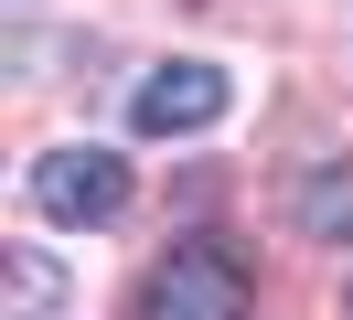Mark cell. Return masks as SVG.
I'll return each mask as SVG.
<instances>
[{
	"instance_id": "obj_1",
	"label": "cell",
	"mask_w": 353,
	"mask_h": 320,
	"mask_svg": "<svg viewBox=\"0 0 353 320\" xmlns=\"http://www.w3.org/2000/svg\"><path fill=\"white\" fill-rule=\"evenodd\" d=\"M246 310H257V288L225 246H172L139 288V320H246Z\"/></svg>"
},
{
	"instance_id": "obj_2",
	"label": "cell",
	"mask_w": 353,
	"mask_h": 320,
	"mask_svg": "<svg viewBox=\"0 0 353 320\" xmlns=\"http://www.w3.org/2000/svg\"><path fill=\"white\" fill-rule=\"evenodd\" d=\"M32 203L54 224H118L129 213V160L118 149H43L32 160Z\"/></svg>"
},
{
	"instance_id": "obj_3",
	"label": "cell",
	"mask_w": 353,
	"mask_h": 320,
	"mask_svg": "<svg viewBox=\"0 0 353 320\" xmlns=\"http://www.w3.org/2000/svg\"><path fill=\"white\" fill-rule=\"evenodd\" d=\"M225 96H236V85H225L214 64H150V75H139V96H129V118L150 128V139H182V128H214Z\"/></svg>"
},
{
	"instance_id": "obj_4",
	"label": "cell",
	"mask_w": 353,
	"mask_h": 320,
	"mask_svg": "<svg viewBox=\"0 0 353 320\" xmlns=\"http://www.w3.org/2000/svg\"><path fill=\"white\" fill-rule=\"evenodd\" d=\"M43 310H54V267L32 246H11V320H43Z\"/></svg>"
},
{
	"instance_id": "obj_5",
	"label": "cell",
	"mask_w": 353,
	"mask_h": 320,
	"mask_svg": "<svg viewBox=\"0 0 353 320\" xmlns=\"http://www.w3.org/2000/svg\"><path fill=\"white\" fill-rule=\"evenodd\" d=\"M300 213H310V235H343V224H353V182H310Z\"/></svg>"
}]
</instances>
